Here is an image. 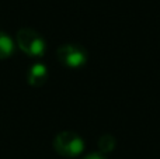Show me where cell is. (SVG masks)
Instances as JSON below:
<instances>
[{"label": "cell", "instance_id": "obj_3", "mask_svg": "<svg viewBox=\"0 0 160 159\" xmlns=\"http://www.w3.org/2000/svg\"><path fill=\"white\" fill-rule=\"evenodd\" d=\"M59 62L70 69H79L87 62V51L78 44H65L56 51Z\"/></svg>", "mask_w": 160, "mask_h": 159}, {"label": "cell", "instance_id": "obj_7", "mask_svg": "<svg viewBox=\"0 0 160 159\" xmlns=\"http://www.w3.org/2000/svg\"><path fill=\"white\" fill-rule=\"evenodd\" d=\"M83 159H107V158H105L102 154H100V152H93V154L86 155Z\"/></svg>", "mask_w": 160, "mask_h": 159}, {"label": "cell", "instance_id": "obj_5", "mask_svg": "<svg viewBox=\"0 0 160 159\" xmlns=\"http://www.w3.org/2000/svg\"><path fill=\"white\" fill-rule=\"evenodd\" d=\"M14 52V42L6 33L0 31V59H7Z\"/></svg>", "mask_w": 160, "mask_h": 159}, {"label": "cell", "instance_id": "obj_6", "mask_svg": "<svg viewBox=\"0 0 160 159\" xmlns=\"http://www.w3.org/2000/svg\"><path fill=\"white\" fill-rule=\"evenodd\" d=\"M117 146V140L112 137L111 134H104L100 137L98 140V149H100V154H110L115 149Z\"/></svg>", "mask_w": 160, "mask_h": 159}, {"label": "cell", "instance_id": "obj_2", "mask_svg": "<svg viewBox=\"0 0 160 159\" xmlns=\"http://www.w3.org/2000/svg\"><path fill=\"white\" fill-rule=\"evenodd\" d=\"M53 149L63 158H76L84 149V141L76 132L62 131L53 140Z\"/></svg>", "mask_w": 160, "mask_h": 159}, {"label": "cell", "instance_id": "obj_4", "mask_svg": "<svg viewBox=\"0 0 160 159\" xmlns=\"http://www.w3.org/2000/svg\"><path fill=\"white\" fill-rule=\"evenodd\" d=\"M48 80V69L44 64H34L27 72V82L30 86L41 87Z\"/></svg>", "mask_w": 160, "mask_h": 159}, {"label": "cell", "instance_id": "obj_1", "mask_svg": "<svg viewBox=\"0 0 160 159\" xmlns=\"http://www.w3.org/2000/svg\"><path fill=\"white\" fill-rule=\"evenodd\" d=\"M16 41L20 49L25 55L32 56V58L42 56L45 54V49H47L45 39L37 31L31 30V28H21V30H18Z\"/></svg>", "mask_w": 160, "mask_h": 159}]
</instances>
